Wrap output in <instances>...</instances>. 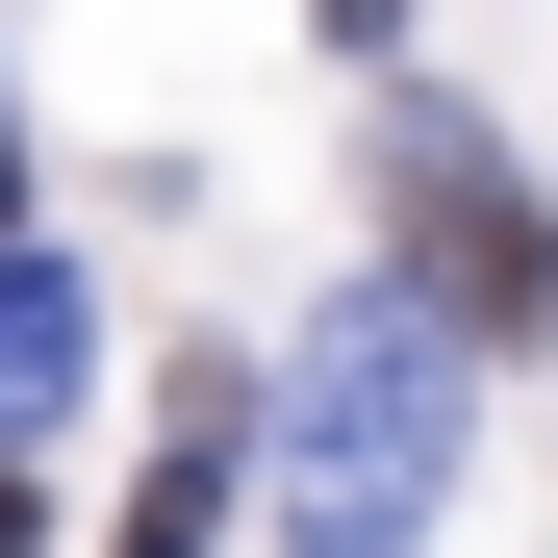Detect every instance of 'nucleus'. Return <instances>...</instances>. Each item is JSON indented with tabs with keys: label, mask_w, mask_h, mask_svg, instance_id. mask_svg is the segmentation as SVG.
Returning a JSON list of instances; mask_svg holds the SVG:
<instances>
[{
	"label": "nucleus",
	"mask_w": 558,
	"mask_h": 558,
	"mask_svg": "<svg viewBox=\"0 0 558 558\" xmlns=\"http://www.w3.org/2000/svg\"><path fill=\"white\" fill-rule=\"evenodd\" d=\"M457 483V330L407 279H330V330L279 355V558H432Z\"/></svg>",
	"instance_id": "f257e3e1"
},
{
	"label": "nucleus",
	"mask_w": 558,
	"mask_h": 558,
	"mask_svg": "<svg viewBox=\"0 0 558 558\" xmlns=\"http://www.w3.org/2000/svg\"><path fill=\"white\" fill-rule=\"evenodd\" d=\"M0 204H26V153H0ZM0 254H26V229H0Z\"/></svg>",
	"instance_id": "423d86ee"
},
{
	"label": "nucleus",
	"mask_w": 558,
	"mask_h": 558,
	"mask_svg": "<svg viewBox=\"0 0 558 558\" xmlns=\"http://www.w3.org/2000/svg\"><path fill=\"white\" fill-rule=\"evenodd\" d=\"M0 558H26V457H0Z\"/></svg>",
	"instance_id": "39448f33"
},
{
	"label": "nucleus",
	"mask_w": 558,
	"mask_h": 558,
	"mask_svg": "<svg viewBox=\"0 0 558 558\" xmlns=\"http://www.w3.org/2000/svg\"><path fill=\"white\" fill-rule=\"evenodd\" d=\"M305 26H330V51H381V26H407V0H305Z\"/></svg>",
	"instance_id": "20e7f679"
},
{
	"label": "nucleus",
	"mask_w": 558,
	"mask_h": 558,
	"mask_svg": "<svg viewBox=\"0 0 558 558\" xmlns=\"http://www.w3.org/2000/svg\"><path fill=\"white\" fill-rule=\"evenodd\" d=\"M51 407H76V279L0 254V432H51Z\"/></svg>",
	"instance_id": "7ed1b4c3"
},
{
	"label": "nucleus",
	"mask_w": 558,
	"mask_h": 558,
	"mask_svg": "<svg viewBox=\"0 0 558 558\" xmlns=\"http://www.w3.org/2000/svg\"><path fill=\"white\" fill-rule=\"evenodd\" d=\"M381 178H407V305H432L457 355H483V330H558V229H533V178L457 128V102H407Z\"/></svg>",
	"instance_id": "f03ea898"
}]
</instances>
